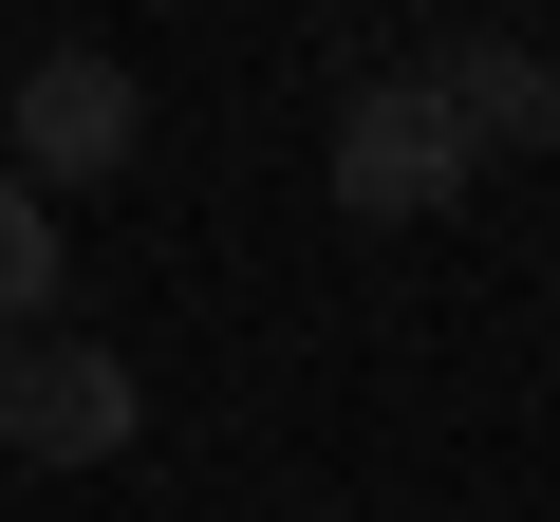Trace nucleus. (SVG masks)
<instances>
[{
	"instance_id": "nucleus-1",
	"label": "nucleus",
	"mask_w": 560,
	"mask_h": 522,
	"mask_svg": "<svg viewBox=\"0 0 560 522\" xmlns=\"http://www.w3.org/2000/svg\"><path fill=\"white\" fill-rule=\"evenodd\" d=\"M467 112H448V75H355L337 94V224H430V205H467Z\"/></svg>"
},
{
	"instance_id": "nucleus-2",
	"label": "nucleus",
	"mask_w": 560,
	"mask_h": 522,
	"mask_svg": "<svg viewBox=\"0 0 560 522\" xmlns=\"http://www.w3.org/2000/svg\"><path fill=\"white\" fill-rule=\"evenodd\" d=\"M131 429H150V392H131L113 336H75V318L0 336V448H20V466H113Z\"/></svg>"
},
{
	"instance_id": "nucleus-3",
	"label": "nucleus",
	"mask_w": 560,
	"mask_h": 522,
	"mask_svg": "<svg viewBox=\"0 0 560 522\" xmlns=\"http://www.w3.org/2000/svg\"><path fill=\"white\" fill-rule=\"evenodd\" d=\"M150 150V94H131V57H94V38H57L38 75H20V187L57 205V187H113Z\"/></svg>"
},
{
	"instance_id": "nucleus-4",
	"label": "nucleus",
	"mask_w": 560,
	"mask_h": 522,
	"mask_svg": "<svg viewBox=\"0 0 560 522\" xmlns=\"http://www.w3.org/2000/svg\"><path fill=\"white\" fill-rule=\"evenodd\" d=\"M430 75H448L467 150H560V57H541V38H467V57H430Z\"/></svg>"
},
{
	"instance_id": "nucleus-5",
	"label": "nucleus",
	"mask_w": 560,
	"mask_h": 522,
	"mask_svg": "<svg viewBox=\"0 0 560 522\" xmlns=\"http://www.w3.org/2000/svg\"><path fill=\"white\" fill-rule=\"evenodd\" d=\"M38 318H57V205L0 168V336H38Z\"/></svg>"
}]
</instances>
